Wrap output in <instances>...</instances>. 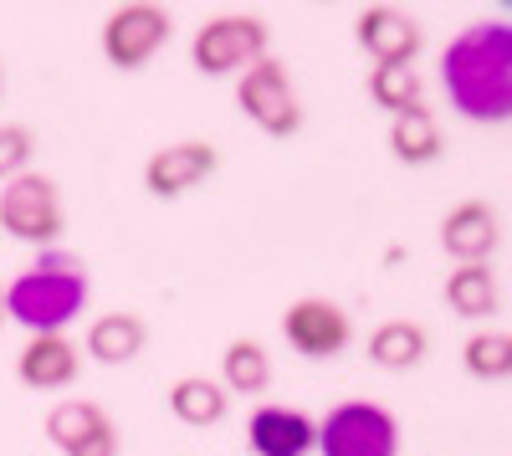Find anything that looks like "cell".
<instances>
[{
  "instance_id": "25",
  "label": "cell",
  "mask_w": 512,
  "mask_h": 456,
  "mask_svg": "<svg viewBox=\"0 0 512 456\" xmlns=\"http://www.w3.org/2000/svg\"><path fill=\"white\" fill-rule=\"evenodd\" d=\"M0 93H6V67H0Z\"/></svg>"
},
{
  "instance_id": "21",
  "label": "cell",
  "mask_w": 512,
  "mask_h": 456,
  "mask_svg": "<svg viewBox=\"0 0 512 456\" xmlns=\"http://www.w3.org/2000/svg\"><path fill=\"white\" fill-rule=\"evenodd\" d=\"M364 93H369L374 108H384L395 118V113H410V108L425 103V77L415 67H374L369 82H364Z\"/></svg>"
},
{
  "instance_id": "11",
  "label": "cell",
  "mask_w": 512,
  "mask_h": 456,
  "mask_svg": "<svg viewBox=\"0 0 512 456\" xmlns=\"http://www.w3.org/2000/svg\"><path fill=\"white\" fill-rule=\"evenodd\" d=\"M502 241V221H497V205L492 200H461L446 211L441 221V252L456 262V267H472V262H492Z\"/></svg>"
},
{
  "instance_id": "17",
  "label": "cell",
  "mask_w": 512,
  "mask_h": 456,
  "mask_svg": "<svg viewBox=\"0 0 512 456\" xmlns=\"http://www.w3.org/2000/svg\"><path fill=\"white\" fill-rule=\"evenodd\" d=\"M390 149L400 164H436L446 139H441V123L431 118V108H410V113H395L390 118Z\"/></svg>"
},
{
  "instance_id": "20",
  "label": "cell",
  "mask_w": 512,
  "mask_h": 456,
  "mask_svg": "<svg viewBox=\"0 0 512 456\" xmlns=\"http://www.w3.org/2000/svg\"><path fill=\"white\" fill-rule=\"evenodd\" d=\"M221 375H226L221 390H231V395H267V385H272V354H267V344H256V339L226 344Z\"/></svg>"
},
{
  "instance_id": "12",
  "label": "cell",
  "mask_w": 512,
  "mask_h": 456,
  "mask_svg": "<svg viewBox=\"0 0 512 456\" xmlns=\"http://www.w3.org/2000/svg\"><path fill=\"white\" fill-rule=\"evenodd\" d=\"M246 446L256 456H308L318 446V421L292 405H262L246 421Z\"/></svg>"
},
{
  "instance_id": "2",
  "label": "cell",
  "mask_w": 512,
  "mask_h": 456,
  "mask_svg": "<svg viewBox=\"0 0 512 456\" xmlns=\"http://www.w3.org/2000/svg\"><path fill=\"white\" fill-rule=\"evenodd\" d=\"M82 308H88V272L67 252H47L6 287V318L31 334H67Z\"/></svg>"
},
{
  "instance_id": "22",
  "label": "cell",
  "mask_w": 512,
  "mask_h": 456,
  "mask_svg": "<svg viewBox=\"0 0 512 456\" xmlns=\"http://www.w3.org/2000/svg\"><path fill=\"white\" fill-rule=\"evenodd\" d=\"M461 364L466 375L482 380V385H497L512 375V334H502V328H487V334H472L461 349Z\"/></svg>"
},
{
  "instance_id": "1",
  "label": "cell",
  "mask_w": 512,
  "mask_h": 456,
  "mask_svg": "<svg viewBox=\"0 0 512 456\" xmlns=\"http://www.w3.org/2000/svg\"><path fill=\"white\" fill-rule=\"evenodd\" d=\"M441 82L461 118L507 123L512 118V26L472 21L441 52Z\"/></svg>"
},
{
  "instance_id": "3",
  "label": "cell",
  "mask_w": 512,
  "mask_h": 456,
  "mask_svg": "<svg viewBox=\"0 0 512 456\" xmlns=\"http://www.w3.org/2000/svg\"><path fill=\"white\" fill-rule=\"evenodd\" d=\"M262 57H272V26L262 16H210L190 41V62L200 77L246 72Z\"/></svg>"
},
{
  "instance_id": "15",
  "label": "cell",
  "mask_w": 512,
  "mask_h": 456,
  "mask_svg": "<svg viewBox=\"0 0 512 456\" xmlns=\"http://www.w3.org/2000/svg\"><path fill=\"white\" fill-rule=\"evenodd\" d=\"M364 349L379 369H415V364H425V354H431V334H425L415 318H390V323L374 328Z\"/></svg>"
},
{
  "instance_id": "14",
  "label": "cell",
  "mask_w": 512,
  "mask_h": 456,
  "mask_svg": "<svg viewBox=\"0 0 512 456\" xmlns=\"http://www.w3.org/2000/svg\"><path fill=\"white\" fill-rule=\"evenodd\" d=\"M226 410H231V400H226L221 380H210V375H185V380L169 385V416H175L180 426H190V431H205V426L226 421Z\"/></svg>"
},
{
  "instance_id": "18",
  "label": "cell",
  "mask_w": 512,
  "mask_h": 456,
  "mask_svg": "<svg viewBox=\"0 0 512 456\" xmlns=\"http://www.w3.org/2000/svg\"><path fill=\"white\" fill-rule=\"evenodd\" d=\"M497 303H502V298H497L492 267H482V262L451 267V277H446V308H451L456 318H492Z\"/></svg>"
},
{
  "instance_id": "19",
  "label": "cell",
  "mask_w": 512,
  "mask_h": 456,
  "mask_svg": "<svg viewBox=\"0 0 512 456\" xmlns=\"http://www.w3.org/2000/svg\"><path fill=\"white\" fill-rule=\"evenodd\" d=\"M103 431H113V421L103 416V405H93V400H62V405L47 410V441H52L62 456H67L72 446H82V441L103 436Z\"/></svg>"
},
{
  "instance_id": "8",
  "label": "cell",
  "mask_w": 512,
  "mask_h": 456,
  "mask_svg": "<svg viewBox=\"0 0 512 456\" xmlns=\"http://www.w3.org/2000/svg\"><path fill=\"white\" fill-rule=\"evenodd\" d=\"M282 339L303 359H338L354 344V318L333 298H297L282 313Z\"/></svg>"
},
{
  "instance_id": "4",
  "label": "cell",
  "mask_w": 512,
  "mask_h": 456,
  "mask_svg": "<svg viewBox=\"0 0 512 456\" xmlns=\"http://www.w3.org/2000/svg\"><path fill=\"white\" fill-rule=\"evenodd\" d=\"M323 456H400V421L374 400H344L318 421Z\"/></svg>"
},
{
  "instance_id": "5",
  "label": "cell",
  "mask_w": 512,
  "mask_h": 456,
  "mask_svg": "<svg viewBox=\"0 0 512 456\" xmlns=\"http://www.w3.org/2000/svg\"><path fill=\"white\" fill-rule=\"evenodd\" d=\"M0 231L31 241V246H52L67 231V205L52 175H16L0 190Z\"/></svg>"
},
{
  "instance_id": "6",
  "label": "cell",
  "mask_w": 512,
  "mask_h": 456,
  "mask_svg": "<svg viewBox=\"0 0 512 456\" xmlns=\"http://www.w3.org/2000/svg\"><path fill=\"white\" fill-rule=\"evenodd\" d=\"M236 103H241V113H246L267 139H292L297 129H303V118H308V113H303V98H297L292 77H287V67H282L277 57H262L256 67L241 72Z\"/></svg>"
},
{
  "instance_id": "23",
  "label": "cell",
  "mask_w": 512,
  "mask_h": 456,
  "mask_svg": "<svg viewBox=\"0 0 512 456\" xmlns=\"http://www.w3.org/2000/svg\"><path fill=\"white\" fill-rule=\"evenodd\" d=\"M31 154H36V134L21 129V123H0V185L26 175Z\"/></svg>"
},
{
  "instance_id": "13",
  "label": "cell",
  "mask_w": 512,
  "mask_h": 456,
  "mask_svg": "<svg viewBox=\"0 0 512 456\" xmlns=\"http://www.w3.org/2000/svg\"><path fill=\"white\" fill-rule=\"evenodd\" d=\"M82 375V354L67 334H31V344L16 359V380L26 390H62Z\"/></svg>"
},
{
  "instance_id": "7",
  "label": "cell",
  "mask_w": 512,
  "mask_h": 456,
  "mask_svg": "<svg viewBox=\"0 0 512 456\" xmlns=\"http://www.w3.org/2000/svg\"><path fill=\"white\" fill-rule=\"evenodd\" d=\"M169 31H175V21H169L164 6H154V0H128V6L108 11V21H103V57L118 72H139L144 62H154L164 52Z\"/></svg>"
},
{
  "instance_id": "24",
  "label": "cell",
  "mask_w": 512,
  "mask_h": 456,
  "mask_svg": "<svg viewBox=\"0 0 512 456\" xmlns=\"http://www.w3.org/2000/svg\"><path fill=\"white\" fill-rule=\"evenodd\" d=\"M11 318H6V287H0V328H6Z\"/></svg>"
},
{
  "instance_id": "10",
  "label": "cell",
  "mask_w": 512,
  "mask_h": 456,
  "mask_svg": "<svg viewBox=\"0 0 512 456\" xmlns=\"http://www.w3.org/2000/svg\"><path fill=\"white\" fill-rule=\"evenodd\" d=\"M216 164H221V149L210 144V139H185V144H169L159 154H149L144 164V190L154 200H180L185 190L205 185L210 175H216Z\"/></svg>"
},
{
  "instance_id": "16",
  "label": "cell",
  "mask_w": 512,
  "mask_h": 456,
  "mask_svg": "<svg viewBox=\"0 0 512 456\" xmlns=\"http://www.w3.org/2000/svg\"><path fill=\"white\" fill-rule=\"evenodd\" d=\"M144 344H149V328L134 313H103L88 328V354L98 364H128V359L144 354Z\"/></svg>"
},
{
  "instance_id": "9",
  "label": "cell",
  "mask_w": 512,
  "mask_h": 456,
  "mask_svg": "<svg viewBox=\"0 0 512 456\" xmlns=\"http://www.w3.org/2000/svg\"><path fill=\"white\" fill-rule=\"evenodd\" d=\"M354 41L374 67H415V57L425 47V31L400 6H364L354 16Z\"/></svg>"
}]
</instances>
